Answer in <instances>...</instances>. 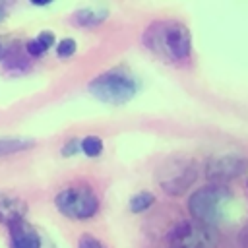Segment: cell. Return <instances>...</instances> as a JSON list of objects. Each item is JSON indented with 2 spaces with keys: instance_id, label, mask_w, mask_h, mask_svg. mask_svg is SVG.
<instances>
[{
  "instance_id": "4",
  "label": "cell",
  "mask_w": 248,
  "mask_h": 248,
  "mask_svg": "<svg viewBox=\"0 0 248 248\" xmlns=\"http://www.w3.org/2000/svg\"><path fill=\"white\" fill-rule=\"evenodd\" d=\"M54 205L64 217L72 221H87L99 213L101 202L91 186L74 184V186L62 188L54 196Z\"/></svg>"
},
{
  "instance_id": "8",
  "label": "cell",
  "mask_w": 248,
  "mask_h": 248,
  "mask_svg": "<svg viewBox=\"0 0 248 248\" xmlns=\"http://www.w3.org/2000/svg\"><path fill=\"white\" fill-rule=\"evenodd\" d=\"M27 202L21 200L19 196L8 194V192H0V223L8 227L25 221L27 217Z\"/></svg>"
},
{
  "instance_id": "3",
  "label": "cell",
  "mask_w": 248,
  "mask_h": 248,
  "mask_svg": "<svg viewBox=\"0 0 248 248\" xmlns=\"http://www.w3.org/2000/svg\"><path fill=\"white\" fill-rule=\"evenodd\" d=\"M138 79L126 68L116 66L101 72L87 83V91L105 105H126L138 93Z\"/></svg>"
},
{
  "instance_id": "18",
  "label": "cell",
  "mask_w": 248,
  "mask_h": 248,
  "mask_svg": "<svg viewBox=\"0 0 248 248\" xmlns=\"http://www.w3.org/2000/svg\"><path fill=\"white\" fill-rule=\"evenodd\" d=\"M14 43H16V41H12L10 37L0 35V62H4V60H6V56L10 54V50H12Z\"/></svg>"
},
{
  "instance_id": "5",
  "label": "cell",
  "mask_w": 248,
  "mask_h": 248,
  "mask_svg": "<svg viewBox=\"0 0 248 248\" xmlns=\"http://www.w3.org/2000/svg\"><path fill=\"white\" fill-rule=\"evenodd\" d=\"M200 170L190 159H170L161 167L157 182L169 196H184L198 180Z\"/></svg>"
},
{
  "instance_id": "1",
  "label": "cell",
  "mask_w": 248,
  "mask_h": 248,
  "mask_svg": "<svg viewBox=\"0 0 248 248\" xmlns=\"http://www.w3.org/2000/svg\"><path fill=\"white\" fill-rule=\"evenodd\" d=\"M141 43L151 54L167 62H184L192 54V33L188 25L176 19L151 21L141 35Z\"/></svg>"
},
{
  "instance_id": "16",
  "label": "cell",
  "mask_w": 248,
  "mask_h": 248,
  "mask_svg": "<svg viewBox=\"0 0 248 248\" xmlns=\"http://www.w3.org/2000/svg\"><path fill=\"white\" fill-rule=\"evenodd\" d=\"M79 141H81V138H68V140L62 143L60 153H62L64 157H74V155L81 153V145H79Z\"/></svg>"
},
{
  "instance_id": "13",
  "label": "cell",
  "mask_w": 248,
  "mask_h": 248,
  "mask_svg": "<svg viewBox=\"0 0 248 248\" xmlns=\"http://www.w3.org/2000/svg\"><path fill=\"white\" fill-rule=\"evenodd\" d=\"M153 203H155V196H153L149 190H140V192H136V194L128 200V209H130L132 213L140 215V213L147 211L149 207H153Z\"/></svg>"
},
{
  "instance_id": "19",
  "label": "cell",
  "mask_w": 248,
  "mask_h": 248,
  "mask_svg": "<svg viewBox=\"0 0 248 248\" xmlns=\"http://www.w3.org/2000/svg\"><path fill=\"white\" fill-rule=\"evenodd\" d=\"M6 17H8V6H6V2H0V25L4 23Z\"/></svg>"
},
{
  "instance_id": "10",
  "label": "cell",
  "mask_w": 248,
  "mask_h": 248,
  "mask_svg": "<svg viewBox=\"0 0 248 248\" xmlns=\"http://www.w3.org/2000/svg\"><path fill=\"white\" fill-rule=\"evenodd\" d=\"M107 19H108V10L103 6H85L72 14V23L76 27H85V29L97 27Z\"/></svg>"
},
{
  "instance_id": "15",
  "label": "cell",
  "mask_w": 248,
  "mask_h": 248,
  "mask_svg": "<svg viewBox=\"0 0 248 248\" xmlns=\"http://www.w3.org/2000/svg\"><path fill=\"white\" fill-rule=\"evenodd\" d=\"M54 50H56V56L58 58H72L76 54V50H78V43L72 37H64V39H60L56 43Z\"/></svg>"
},
{
  "instance_id": "12",
  "label": "cell",
  "mask_w": 248,
  "mask_h": 248,
  "mask_svg": "<svg viewBox=\"0 0 248 248\" xmlns=\"http://www.w3.org/2000/svg\"><path fill=\"white\" fill-rule=\"evenodd\" d=\"M35 140L33 138H25V136H2L0 138V159L21 153V151H29L35 147Z\"/></svg>"
},
{
  "instance_id": "17",
  "label": "cell",
  "mask_w": 248,
  "mask_h": 248,
  "mask_svg": "<svg viewBox=\"0 0 248 248\" xmlns=\"http://www.w3.org/2000/svg\"><path fill=\"white\" fill-rule=\"evenodd\" d=\"M78 248H107V246L93 234H81L78 240Z\"/></svg>"
},
{
  "instance_id": "11",
  "label": "cell",
  "mask_w": 248,
  "mask_h": 248,
  "mask_svg": "<svg viewBox=\"0 0 248 248\" xmlns=\"http://www.w3.org/2000/svg\"><path fill=\"white\" fill-rule=\"evenodd\" d=\"M52 46H56V37H54V33H52V31H48V29H45V31H41L39 35L31 37V39L23 45L25 54H27L29 58L45 56Z\"/></svg>"
},
{
  "instance_id": "9",
  "label": "cell",
  "mask_w": 248,
  "mask_h": 248,
  "mask_svg": "<svg viewBox=\"0 0 248 248\" xmlns=\"http://www.w3.org/2000/svg\"><path fill=\"white\" fill-rule=\"evenodd\" d=\"M8 248H43V240L31 223L21 221L8 227Z\"/></svg>"
},
{
  "instance_id": "6",
  "label": "cell",
  "mask_w": 248,
  "mask_h": 248,
  "mask_svg": "<svg viewBox=\"0 0 248 248\" xmlns=\"http://www.w3.org/2000/svg\"><path fill=\"white\" fill-rule=\"evenodd\" d=\"M170 248H217V231L198 221H180L167 236Z\"/></svg>"
},
{
  "instance_id": "7",
  "label": "cell",
  "mask_w": 248,
  "mask_h": 248,
  "mask_svg": "<svg viewBox=\"0 0 248 248\" xmlns=\"http://www.w3.org/2000/svg\"><path fill=\"white\" fill-rule=\"evenodd\" d=\"M248 172V159L240 153L213 155L203 165V174L209 184L227 186L229 182L244 176Z\"/></svg>"
},
{
  "instance_id": "2",
  "label": "cell",
  "mask_w": 248,
  "mask_h": 248,
  "mask_svg": "<svg viewBox=\"0 0 248 248\" xmlns=\"http://www.w3.org/2000/svg\"><path fill=\"white\" fill-rule=\"evenodd\" d=\"M232 192L229 186L205 184L196 188L188 198V213L192 221H198L205 227L215 229L227 215L229 205L232 203Z\"/></svg>"
},
{
  "instance_id": "14",
  "label": "cell",
  "mask_w": 248,
  "mask_h": 248,
  "mask_svg": "<svg viewBox=\"0 0 248 248\" xmlns=\"http://www.w3.org/2000/svg\"><path fill=\"white\" fill-rule=\"evenodd\" d=\"M79 145H81V153L85 155V157H99L101 153H103V140L99 138V136H85V138H81V141H79Z\"/></svg>"
}]
</instances>
